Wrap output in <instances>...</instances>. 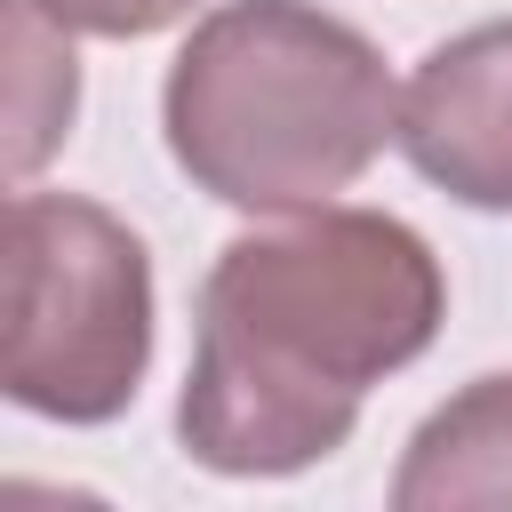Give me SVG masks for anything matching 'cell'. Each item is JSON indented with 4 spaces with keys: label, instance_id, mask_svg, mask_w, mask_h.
<instances>
[{
    "label": "cell",
    "instance_id": "2",
    "mask_svg": "<svg viewBox=\"0 0 512 512\" xmlns=\"http://www.w3.org/2000/svg\"><path fill=\"white\" fill-rule=\"evenodd\" d=\"M160 128L192 192L248 216H304L400 144V88L360 24L312 0H224L184 32Z\"/></svg>",
    "mask_w": 512,
    "mask_h": 512
},
{
    "label": "cell",
    "instance_id": "7",
    "mask_svg": "<svg viewBox=\"0 0 512 512\" xmlns=\"http://www.w3.org/2000/svg\"><path fill=\"white\" fill-rule=\"evenodd\" d=\"M48 8L88 40H152L192 16V0H48Z\"/></svg>",
    "mask_w": 512,
    "mask_h": 512
},
{
    "label": "cell",
    "instance_id": "4",
    "mask_svg": "<svg viewBox=\"0 0 512 512\" xmlns=\"http://www.w3.org/2000/svg\"><path fill=\"white\" fill-rule=\"evenodd\" d=\"M400 152L480 216H512V16L440 40L400 88Z\"/></svg>",
    "mask_w": 512,
    "mask_h": 512
},
{
    "label": "cell",
    "instance_id": "3",
    "mask_svg": "<svg viewBox=\"0 0 512 512\" xmlns=\"http://www.w3.org/2000/svg\"><path fill=\"white\" fill-rule=\"evenodd\" d=\"M0 392L48 424H112L152 368V256L80 192L8 200Z\"/></svg>",
    "mask_w": 512,
    "mask_h": 512
},
{
    "label": "cell",
    "instance_id": "1",
    "mask_svg": "<svg viewBox=\"0 0 512 512\" xmlns=\"http://www.w3.org/2000/svg\"><path fill=\"white\" fill-rule=\"evenodd\" d=\"M200 336L176 392V440L224 480H288L328 464L360 400L432 352L448 272L432 240L384 208H304L216 248Z\"/></svg>",
    "mask_w": 512,
    "mask_h": 512
},
{
    "label": "cell",
    "instance_id": "6",
    "mask_svg": "<svg viewBox=\"0 0 512 512\" xmlns=\"http://www.w3.org/2000/svg\"><path fill=\"white\" fill-rule=\"evenodd\" d=\"M8 16V176L32 184V168L72 136L80 112V64H72V24L48 0H0Z\"/></svg>",
    "mask_w": 512,
    "mask_h": 512
},
{
    "label": "cell",
    "instance_id": "5",
    "mask_svg": "<svg viewBox=\"0 0 512 512\" xmlns=\"http://www.w3.org/2000/svg\"><path fill=\"white\" fill-rule=\"evenodd\" d=\"M392 512H512V368L472 376L408 432Z\"/></svg>",
    "mask_w": 512,
    "mask_h": 512
}]
</instances>
